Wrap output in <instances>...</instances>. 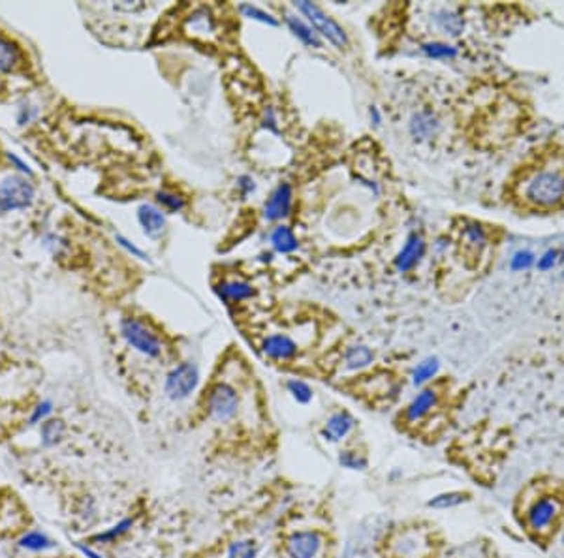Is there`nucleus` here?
<instances>
[{
    "label": "nucleus",
    "instance_id": "obj_34",
    "mask_svg": "<svg viewBox=\"0 0 564 558\" xmlns=\"http://www.w3.org/2000/svg\"><path fill=\"white\" fill-rule=\"evenodd\" d=\"M339 463L344 468H350V470H365L367 468V458L354 451H342L341 457H339Z\"/></svg>",
    "mask_w": 564,
    "mask_h": 558
},
{
    "label": "nucleus",
    "instance_id": "obj_31",
    "mask_svg": "<svg viewBox=\"0 0 564 558\" xmlns=\"http://www.w3.org/2000/svg\"><path fill=\"white\" fill-rule=\"evenodd\" d=\"M156 200H159V203L164 207L166 211L170 212H179L184 209V200H182L179 194H175V192L162 190V192H159V196H156Z\"/></svg>",
    "mask_w": 564,
    "mask_h": 558
},
{
    "label": "nucleus",
    "instance_id": "obj_36",
    "mask_svg": "<svg viewBox=\"0 0 564 558\" xmlns=\"http://www.w3.org/2000/svg\"><path fill=\"white\" fill-rule=\"evenodd\" d=\"M262 124H264V128H267L269 132H273V134H278V123H276L275 109H273L271 106L264 111V117H262Z\"/></svg>",
    "mask_w": 564,
    "mask_h": 558
},
{
    "label": "nucleus",
    "instance_id": "obj_27",
    "mask_svg": "<svg viewBox=\"0 0 564 558\" xmlns=\"http://www.w3.org/2000/svg\"><path fill=\"white\" fill-rule=\"evenodd\" d=\"M466 498H469V494L457 493V491H453V493H442L433 500H429V508H435V510H450V508L463 504Z\"/></svg>",
    "mask_w": 564,
    "mask_h": 558
},
{
    "label": "nucleus",
    "instance_id": "obj_2",
    "mask_svg": "<svg viewBox=\"0 0 564 558\" xmlns=\"http://www.w3.org/2000/svg\"><path fill=\"white\" fill-rule=\"evenodd\" d=\"M564 515V500L558 494L540 493L527 500L523 508L525 529L535 538H547L555 532Z\"/></svg>",
    "mask_w": 564,
    "mask_h": 558
},
{
    "label": "nucleus",
    "instance_id": "obj_41",
    "mask_svg": "<svg viewBox=\"0 0 564 558\" xmlns=\"http://www.w3.org/2000/svg\"><path fill=\"white\" fill-rule=\"evenodd\" d=\"M563 543H564V534H563Z\"/></svg>",
    "mask_w": 564,
    "mask_h": 558
},
{
    "label": "nucleus",
    "instance_id": "obj_29",
    "mask_svg": "<svg viewBox=\"0 0 564 558\" xmlns=\"http://www.w3.org/2000/svg\"><path fill=\"white\" fill-rule=\"evenodd\" d=\"M239 10H241L243 15L248 19H254V21H260V23L271 25V27H276V25H278V21H276L271 13H267L265 10H262V8H258V6H253V4H243V6H239Z\"/></svg>",
    "mask_w": 564,
    "mask_h": 558
},
{
    "label": "nucleus",
    "instance_id": "obj_32",
    "mask_svg": "<svg viewBox=\"0 0 564 558\" xmlns=\"http://www.w3.org/2000/svg\"><path fill=\"white\" fill-rule=\"evenodd\" d=\"M288 391L292 393V397H294L297 402H301V404H307V402H311L312 399V389L309 383H305L303 380H290L288 382Z\"/></svg>",
    "mask_w": 564,
    "mask_h": 558
},
{
    "label": "nucleus",
    "instance_id": "obj_7",
    "mask_svg": "<svg viewBox=\"0 0 564 558\" xmlns=\"http://www.w3.org/2000/svg\"><path fill=\"white\" fill-rule=\"evenodd\" d=\"M239 406V397L228 383H217L207 397V408L217 421H228L235 416Z\"/></svg>",
    "mask_w": 564,
    "mask_h": 558
},
{
    "label": "nucleus",
    "instance_id": "obj_12",
    "mask_svg": "<svg viewBox=\"0 0 564 558\" xmlns=\"http://www.w3.org/2000/svg\"><path fill=\"white\" fill-rule=\"evenodd\" d=\"M438 130H441V121L431 111L416 113L410 121V134L419 142L435 137Z\"/></svg>",
    "mask_w": 564,
    "mask_h": 558
},
{
    "label": "nucleus",
    "instance_id": "obj_15",
    "mask_svg": "<svg viewBox=\"0 0 564 558\" xmlns=\"http://www.w3.org/2000/svg\"><path fill=\"white\" fill-rule=\"evenodd\" d=\"M354 425H356V419L348 411H335L328 419V423H325L323 436L331 442L341 440V438H344L354 429Z\"/></svg>",
    "mask_w": 564,
    "mask_h": 558
},
{
    "label": "nucleus",
    "instance_id": "obj_10",
    "mask_svg": "<svg viewBox=\"0 0 564 558\" xmlns=\"http://www.w3.org/2000/svg\"><path fill=\"white\" fill-rule=\"evenodd\" d=\"M423 252H425V243H423V237L419 233H412L406 239L405 247L401 248V252L397 254L395 258V265L397 269L406 273V271L414 269L419 259L423 258Z\"/></svg>",
    "mask_w": 564,
    "mask_h": 558
},
{
    "label": "nucleus",
    "instance_id": "obj_19",
    "mask_svg": "<svg viewBox=\"0 0 564 558\" xmlns=\"http://www.w3.org/2000/svg\"><path fill=\"white\" fill-rule=\"evenodd\" d=\"M463 241L469 248H472L476 254H482L489 245V233L485 231L482 224L469 222L463 229Z\"/></svg>",
    "mask_w": 564,
    "mask_h": 558
},
{
    "label": "nucleus",
    "instance_id": "obj_37",
    "mask_svg": "<svg viewBox=\"0 0 564 558\" xmlns=\"http://www.w3.org/2000/svg\"><path fill=\"white\" fill-rule=\"evenodd\" d=\"M237 189L241 190V196H248L250 192L256 190V184H254V179L248 175H241L237 179Z\"/></svg>",
    "mask_w": 564,
    "mask_h": 558
},
{
    "label": "nucleus",
    "instance_id": "obj_9",
    "mask_svg": "<svg viewBox=\"0 0 564 558\" xmlns=\"http://www.w3.org/2000/svg\"><path fill=\"white\" fill-rule=\"evenodd\" d=\"M320 547H322V538L311 530L295 532L288 540V552L292 558H314Z\"/></svg>",
    "mask_w": 564,
    "mask_h": 558
},
{
    "label": "nucleus",
    "instance_id": "obj_5",
    "mask_svg": "<svg viewBox=\"0 0 564 558\" xmlns=\"http://www.w3.org/2000/svg\"><path fill=\"white\" fill-rule=\"evenodd\" d=\"M32 198H34V189L23 177L12 175L0 182V211L29 207L32 203Z\"/></svg>",
    "mask_w": 564,
    "mask_h": 558
},
{
    "label": "nucleus",
    "instance_id": "obj_28",
    "mask_svg": "<svg viewBox=\"0 0 564 558\" xmlns=\"http://www.w3.org/2000/svg\"><path fill=\"white\" fill-rule=\"evenodd\" d=\"M132 526H134V521H132V519H123L121 523H117L115 526H112L109 530H106V532H100V534L93 536V541H98V543L115 541L117 538H121V536L126 534Z\"/></svg>",
    "mask_w": 564,
    "mask_h": 558
},
{
    "label": "nucleus",
    "instance_id": "obj_17",
    "mask_svg": "<svg viewBox=\"0 0 564 558\" xmlns=\"http://www.w3.org/2000/svg\"><path fill=\"white\" fill-rule=\"evenodd\" d=\"M286 25H288V29L294 32L295 38L303 41L305 46L314 49L322 48V40H320V36L316 34V30L312 29L311 25H307L303 19H300L297 15H286Z\"/></svg>",
    "mask_w": 564,
    "mask_h": 558
},
{
    "label": "nucleus",
    "instance_id": "obj_38",
    "mask_svg": "<svg viewBox=\"0 0 564 558\" xmlns=\"http://www.w3.org/2000/svg\"><path fill=\"white\" fill-rule=\"evenodd\" d=\"M117 241L121 243V245H123V247L126 248V250H128V252L135 254V256H137V258H143V259H145V254L141 252L140 248H135L134 245H130V241H126V239H124L123 236H117Z\"/></svg>",
    "mask_w": 564,
    "mask_h": 558
},
{
    "label": "nucleus",
    "instance_id": "obj_20",
    "mask_svg": "<svg viewBox=\"0 0 564 558\" xmlns=\"http://www.w3.org/2000/svg\"><path fill=\"white\" fill-rule=\"evenodd\" d=\"M435 23L438 27V30L448 36H457L464 27L461 15L457 12L450 10V8H441L435 13Z\"/></svg>",
    "mask_w": 564,
    "mask_h": 558
},
{
    "label": "nucleus",
    "instance_id": "obj_23",
    "mask_svg": "<svg viewBox=\"0 0 564 558\" xmlns=\"http://www.w3.org/2000/svg\"><path fill=\"white\" fill-rule=\"evenodd\" d=\"M372 359H375V355H372V352H370V348L363 346V344H359V346L348 348L347 355H344L347 367H348V369H352V370H358V369H363V367H369V365L372 363Z\"/></svg>",
    "mask_w": 564,
    "mask_h": 558
},
{
    "label": "nucleus",
    "instance_id": "obj_4",
    "mask_svg": "<svg viewBox=\"0 0 564 558\" xmlns=\"http://www.w3.org/2000/svg\"><path fill=\"white\" fill-rule=\"evenodd\" d=\"M121 333L124 341L134 348L135 352L143 353L147 358H159L162 353V342L153 331L149 329L147 323L140 322L135 318H126L121 323Z\"/></svg>",
    "mask_w": 564,
    "mask_h": 558
},
{
    "label": "nucleus",
    "instance_id": "obj_40",
    "mask_svg": "<svg viewBox=\"0 0 564 558\" xmlns=\"http://www.w3.org/2000/svg\"><path fill=\"white\" fill-rule=\"evenodd\" d=\"M370 117L375 118L376 124L380 123V115H378V111H376V107H370Z\"/></svg>",
    "mask_w": 564,
    "mask_h": 558
},
{
    "label": "nucleus",
    "instance_id": "obj_13",
    "mask_svg": "<svg viewBox=\"0 0 564 558\" xmlns=\"http://www.w3.org/2000/svg\"><path fill=\"white\" fill-rule=\"evenodd\" d=\"M438 402V393L435 389H423L422 393H417L412 402L406 408V419L408 421H419L422 417H425Z\"/></svg>",
    "mask_w": 564,
    "mask_h": 558
},
{
    "label": "nucleus",
    "instance_id": "obj_14",
    "mask_svg": "<svg viewBox=\"0 0 564 558\" xmlns=\"http://www.w3.org/2000/svg\"><path fill=\"white\" fill-rule=\"evenodd\" d=\"M137 218H140L141 228H143V231H145L147 236L159 237L160 233L164 231L166 217L159 207L149 205V203L141 205L140 211H137Z\"/></svg>",
    "mask_w": 564,
    "mask_h": 558
},
{
    "label": "nucleus",
    "instance_id": "obj_39",
    "mask_svg": "<svg viewBox=\"0 0 564 558\" xmlns=\"http://www.w3.org/2000/svg\"><path fill=\"white\" fill-rule=\"evenodd\" d=\"M76 549L79 552H81V554H85V557L87 558H104L102 557V554H98V552L96 551H93V549H90V547H85L83 545V543H76Z\"/></svg>",
    "mask_w": 564,
    "mask_h": 558
},
{
    "label": "nucleus",
    "instance_id": "obj_24",
    "mask_svg": "<svg viewBox=\"0 0 564 558\" xmlns=\"http://www.w3.org/2000/svg\"><path fill=\"white\" fill-rule=\"evenodd\" d=\"M19 51L13 46L12 41L0 36V72L12 70L13 66L18 64Z\"/></svg>",
    "mask_w": 564,
    "mask_h": 558
},
{
    "label": "nucleus",
    "instance_id": "obj_1",
    "mask_svg": "<svg viewBox=\"0 0 564 558\" xmlns=\"http://www.w3.org/2000/svg\"><path fill=\"white\" fill-rule=\"evenodd\" d=\"M504 196L521 215L564 211V145L546 142L530 149L506 181Z\"/></svg>",
    "mask_w": 564,
    "mask_h": 558
},
{
    "label": "nucleus",
    "instance_id": "obj_8",
    "mask_svg": "<svg viewBox=\"0 0 564 558\" xmlns=\"http://www.w3.org/2000/svg\"><path fill=\"white\" fill-rule=\"evenodd\" d=\"M292 203H294V190H292L288 182H281L271 192L269 200L265 201V218L267 220H281V218L288 217L290 211H292Z\"/></svg>",
    "mask_w": 564,
    "mask_h": 558
},
{
    "label": "nucleus",
    "instance_id": "obj_35",
    "mask_svg": "<svg viewBox=\"0 0 564 558\" xmlns=\"http://www.w3.org/2000/svg\"><path fill=\"white\" fill-rule=\"evenodd\" d=\"M51 410H53V404L49 402V400H43L41 404H38L34 408V411H32V416H30V425H36V423H43L47 419V416L51 414Z\"/></svg>",
    "mask_w": 564,
    "mask_h": 558
},
{
    "label": "nucleus",
    "instance_id": "obj_33",
    "mask_svg": "<svg viewBox=\"0 0 564 558\" xmlns=\"http://www.w3.org/2000/svg\"><path fill=\"white\" fill-rule=\"evenodd\" d=\"M254 557H256V545H254V541L243 540V541H235V543L229 545L228 558H254Z\"/></svg>",
    "mask_w": 564,
    "mask_h": 558
},
{
    "label": "nucleus",
    "instance_id": "obj_11",
    "mask_svg": "<svg viewBox=\"0 0 564 558\" xmlns=\"http://www.w3.org/2000/svg\"><path fill=\"white\" fill-rule=\"evenodd\" d=\"M262 352L275 361H290L297 353V344L288 335H269L262 342Z\"/></svg>",
    "mask_w": 564,
    "mask_h": 558
},
{
    "label": "nucleus",
    "instance_id": "obj_30",
    "mask_svg": "<svg viewBox=\"0 0 564 558\" xmlns=\"http://www.w3.org/2000/svg\"><path fill=\"white\" fill-rule=\"evenodd\" d=\"M423 53L429 55L433 59H452L457 55L455 48L448 46V43H441V41H433V43H425L423 46Z\"/></svg>",
    "mask_w": 564,
    "mask_h": 558
},
{
    "label": "nucleus",
    "instance_id": "obj_22",
    "mask_svg": "<svg viewBox=\"0 0 564 558\" xmlns=\"http://www.w3.org/2000/svg\"><path fill=\"white\" fill-rule=\"evenodd\" d=\"M19 547H21V549H27V551L41 552V551H49V549H53L55 541L51 540V538H47L46 534L38 532V530H32V532H27L25 536H21V540H19Z\"/></svg>",
    "mask_w": 564,
    "mask_h": 558
},
{
    "label": "nucleus",
    "instance_id": "obj_3",
    "mask_svg": "<svg viewBox=\"0 0 564 558\" xmlns=\"http://www.w3.org/2000/svg\"><path fill=\"white\" fill-rule=\"evenodd\" d=\"M295 10H300V12L309 19V23L312 25V29L316 30V34L320 32L325 40L331 41V43L337 46V48H347L348 36L347 32H344V29L337 23L335 19L329 18L322 8L316 6V4H312V2H295Z\"/></svg>",
    "mask_w": 564,
    "mask_h": 558
},
{
    "label": "nucleus",
    "instance_id": "obj_21",
    "mask_svg": "<svg viewBox=\"0 0 564 558\" xmlns=\"http://www.w3.org/2000/svg\"><path fill=\"white\" fill-rule=\"evenodd\" d=\"M65 433H66V425L62 419H46V421L41 423L40 429L41 444L46 447L57 446V444L65 438Z\"/></svg>",
    "mask_w": 564,
    "mask_h": 558
},
{
    "label": "nucleus",
    "instance_id": "obj_16",
    "mask_svg": "<svg viewBox=\"0 0 564 558\" xmlns=\"http://www.w3.org/2000/svg\"><path fill=\"white\" fill-rule=\"evenodd\" d=\"M217 294L228 303H239L250 299L254 295V288L245 280H224L217 286Z\"/></svg>",
    "mask_w": 564,
    "mask_h": 558
},
{
    "label": "nucleus",
    "instance_id": "obj_26",
    "mask_svg": "<svg viewBox=\"0 0 564 558\" xmlns=\"http://www.w3.org/2000/svg\"><path fill=\"white\" fill-rule=\"evenodd\" d=\"M190 25L194 34H211L215 32V19L207 10H198L190 15Z\"/></svg>",
    "mask_w": 564,
    "mask_h": 558
},
{
    "label": "nucleus",
    "instance_id": "obj_6",
    "mask_svg": "<svg viewBox=\"0 0 564 558\" xmlns=\"http://www.w3.org/2000/svg\"><path fill=\"white\" fill-rule=\"evenodd\" d=\"M200 382L198 367L192 363L177 365L166 378V393L171 400H182L192 395Z\"/></svg>",
    "mask_w": 564,
    "mask_h": 558
},
{
    "label": "nucleus",
    "instance_id": "obj_18",
    "mask_svg": "<svg viewBox=\"0 0 564 558\" xmlns=\"http://www.w3.org/2000/svg\"><path fill=\"white\" fill-rule=\"evenodd\" d=\"M269 239L273 248L281 254H292L297 250V247H300L297 237H295V233L292 231L290 226H276V228L271 231Z\"/></svg>",
    "mask_w": 564,
    "mask_h": 558
},
{
    "label": "nucleus",
    "instance_id": "obj_25",
    "mask_svg": "<svg viewBox=\"0 0 564 558\" xmlns=\"http://www.w3.org/2000/svg\"><path fill=\"white\" fill-rule=\"evenodd\" d=\"M436 372H438V361H436L435 358L425 359V361H422V363L417 365L416 369H414L412 382L416 383V386H423L425 382H429L431 378L435 376Z\"/></svg>",
    "mask_w": 564,
    "mask_h": 558
}]
</instances>
